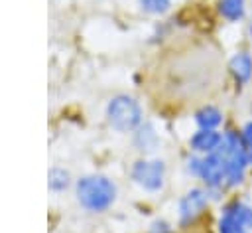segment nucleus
<instances>
[{
  "mask_svg": "<svg viewBox=\"0 0 252 233\" xmlns=\"http://www.w3.org/2000/svg\"><path fill=\"white\" fill-rule=\"evenodd\" d=\"M69 186H71V174H69L65 168L53 166V168L47 172V188H49L53 194H61V192H65Z\"/></svg>",
  "mask_w": 252,
  "mask_h": 233,
  "instance_id": "11",
  "label": "nucleus"
},
{
  "mask_svg": "<svg viewBox=\"0 0 252 233\" xmlns=\"http://www.w3.org/2000/svg\"><path fill=\"white\" fill-rule=\"evenodd\" d=\"M150 233H171V227L165 221H154L150 227Z\"/></svg>",
  "mask_w": 252,
  "mask_h": 233,
  "instance_id": "17",
  "label": "nucleus"
},
{
  "mask_svg": "<svg viewBox=\"0 0 252 233\" xmlns=\"http://www.w3.org/2000/svg\"><path fill=\"white\" fill-rule=\"evenodd\" d=\"M228 67H230V73L234 75V79L238 83H246L252 77V57H250V53L238 51L236 55H232Z\"/></svg>",
  "mask_w": 252,
  "mask_h": 233,
  "instance_id": "8",
  "label": "nucleus"
},
{
  "mask_svg": "<svg viewBox=\"0 0 252 233\" xmlns=\"http://www.w3.org/2000/svg\"><path fill=\"white\" fill-rule=\"evenodd\" d=\"M219 233H248V229L228 207H224V211L219 219Z\"/></svg>",
  "mask_w": 252,
  "mask_h": 233,
  "instance_id": "12",
  "label": "nucleus"
},
{
  "mask_svg": "<svg viewBox=\"0 0 252 233\" xmlns=\"http://www.w3.org/2000/svg\"><path fill=\"white\" fill-rule=\"evenodd\" d=\"M134 144L138 146V150L142 152H150L154 150V146L158 144V132L152 124L142 122L136 130H134Z\"/></svg>",
  "mask_w": 252,
  "mask_h": 233,
  "instance_id": "9",
  "label": "nucleus"
},
{
  "mask_svg": "<svg viewBox=\"0 0 252 233\" xmlns=\"http://www.w3.org/2000/svg\"><path fill=\"white\" fill-rule=\"evenodd\" d=\"M138 6L148 14H163L169 10L171 0H138Z\"/></svg>",
  "mask_w": 252,
  "mask_h": 233,
  "instance_id": "15",
  "label": "nucleus"
},
{
  "mask_svg": "<svg viewBox=\"0 0 252 233\" xmlns=\"http://www.w3.org/2000/svg\"><path fill=\"white\" fill-rule=\"evenodd\" d=\"M240 136H242V140H244L246 148H248V150H252V120L244 124V128H242Z\"/></svg>",
  "mask_w": 252,
  "mask_h": 233,
  "instance_id": "16",
  "label": "nucleus"
},
{
  "mask_svg": "<svg viewBox=\"0 0 252 233\" xmlns=\"http://www.w3.org/2000/svg\"><path fill=\"white\" fill-rule=\"evenodd\" d=\"M197 176L207 184V188H219L226 180V162H224L222 154L213 152V154L201 156Z\"/></svg>",
  "mask_w": 252,
  "mask_h": 233,
  "instance_id": "5",
  "label": "nucleus"
},
{
  "mask_svg": "<svg viewBox=\"0 0 252 233\" xmlns=\"http://www.w3.org/2000/svg\"><path fill=\"white\" fill-rule=\"evenodd\" d=\"M132 180L146 192H158L165 180V164L161 160H136L130 170Z\"/></svg>",
  "mask_w": 252,
  "mask_h": 233,
  "instance_id": "4",
  "label": "nucleus"
},
{
  "mask_svg": "<svg viewBox=\"0 0 252 233\" xmlns=\"http://www.w3.org/2000/svg\"><path fill=\"white\" fill-rule=\"evenodd\" d=\"M217 152H220L224 162H226V182L230 186L240 184L244 178L246 166L250 164L248 148H246L242 136L238 132H232V130L222 132V144Z\"/></svg>",
  "mask_w": 252,
  "mask_h": 233,
  "instance_id": "2",
  "label": "nucleus"
},
{
  "mask_svg": "<svg viewBox=\"0 0 252 233\" xmlns=\"http://www.w3.org/2000/svg\"><path fill=\"white\" fill-rule=\"evenodd\" d=\"M75 197L79 205L87 211L100 213L106 211L116 199V186L110 178L102 174H89L77 180Z\"/></svg>",
  "mask_w": 252,
  "mask_h": 233,
  "instance_id": "1",
  "label": "nucleus"
},
{
  "mask_svg": "<svg viewBox=\"0 0 252 233\" xmlns=\"http://www.w3.org/2000/svg\"><path fill=\"white\" fill-rule=\"evenodd\" d=\"M219 12L228 22H238L244 16V0H220Z\"/></svg>",
  "mask_w": 252,
  "mask_h": 233,
  "instance_id": "13",
  "label": "nucleus"
},
{
  "mask_svg": "<svg viewBox=\"0 0 252 233\" xmlns=\"http://www.w3.org/2000/svg\"><path fill=\"white\" fill-rule=\"evenodd\" d=\"M207 203H209V195H207L205 190H201V188L189 190L181 197V201H179V221L183 225L189 223V221H193L207 207Z\"/></svg>",
  "mask_w": 252,
  "mask_h": 233,
  "instance_id": "6",
  "label": "nucleus"
},
{
  "mask_svg": "<svg viewBox=\"0 0 252 233\" xmlns=\"http://www.w3.org/2000/svg\"><path fill=\"white\" fill-rule=\"evenodd\" d=\"M226 207L242 221V225H244L248 231L252 229V205H246V203H242V201H232V203H228Z\"/></svg>",
  "mask_w": 252,
  "mask_h": 233,
  "instance_id": "14",
  "label": "nucleus"
},
{
  "mask_svg": "<svg viewBox=\"0 0 252 233\" xmlns=\"http://www.w3.org/2000/svg\"><path fill=\"white\" fill-rule=\"evenodd\" d=\"M222 144V132L219 130H211V128H199L191 138H189V146L193 152L205 156V154H213L220 148Z\"/></svg>",
  "mask_w": 252,
  "mask_h": 233,
  "instance_id": "7",
  "label": "nucleus"
},
{
  "mask_svg": "<svg viewBox=\"0 0 252 233\" xmlns=\"http://www.w3.org/2000/svg\"><path fill=\"white\" fill-rule=\"evenodd\" d=\"M106 120L118 132H134L142 124V107L130 95H116L106 105Z\"/></svg>",
  "mask_w": 252,
  "mask_h": 233,
  "instance_id": "3",
  "label": "nucleus"
},
{
  "mask_svg": "<svg viewBox=\"0 0 252 233\" xmlns=\"http://www.w3.org/2000/svg\"><path fill=\"white\" fill-rule=\"evenodd\" d=\"M195 122L199 128H211V130H217V126L222 122V113L217 109V107H203L195 113Z\"/></svg>",
  "mask_w": 252,
  "mask_h": 233,
  "instance_id": "10",
  "label": "nucleus"
}]
</instances>
